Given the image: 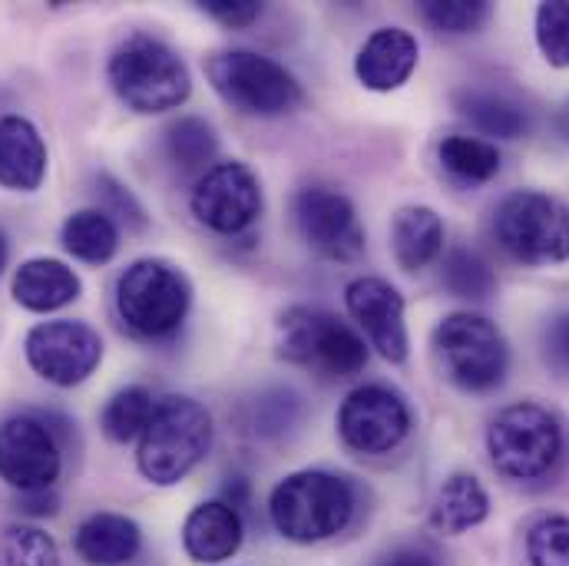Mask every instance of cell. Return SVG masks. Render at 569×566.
I'll use <instances>...</instances> for the list:
<instances>
[{
    "mask_svg": "<svg viewBox=\"0 0 569 566\" xmlns=\"http://www.w3.org/2000/svg\"><path fill=\"white\" fill-rule=\"evenodd\" d=\"M279 351L284 361L318 378H351L368 365L365 338L331 311L295 305L279 318Z\"/></svg>",
    "mask_w": 569,
    "mask_h": 566,
    "instance_id": "cell-7",
    "label": "cell"
},
{
    "mask_svg": "<svg viewBox=\"0 0 569 566\" xmlns=\"http://www.w3.org/2000/svg\"><path fill=\"white\" fill-rule=\"evenodd\" d=\"M189 206L206 229L219 236H242L262 216L259 176L246 162H219L196 182Z\"/></svg>",
    "mask_w": 569,
    "mask_h": 566,
    "instance_id": "cell-12",
    "label": "cell"
},
{
    "mask_svg": "<svg viewBox=\"0 0 569 566\" xmlns=\"http://www.w3.org/2000/svg\"><path fill=\"white\" fill-rule=\"evenodd\" d=\"M421 17L433 30H443V33H473L490 17V3L487 0H425Z\"/></svg>",
    "mask_w": 569,
    "mask_h": 566,
    "instance_id": "cell-33",
    "label": "cell"
},
{
    "mask_svg": "<svg viewBox=\"0 0 569 566\" xmlns=\"http://www.w3.org/2000/svg\"><path fill=\"white\" fill-rule=\"evenodd\" d=\"M242 540V517L226 500H206L192 507V514L182 524V547L196 564H222L239 554Z\"/></svg>",
    "mask_w": 569,
    "mask_h": 566,
    "instance_id": "cell-17",
    "label": "cell"
},
{
    "mask_svg": "<svg viewBox=\"0 0 569 566\" xmlns=\"http://www.w3.org/2000/svg\"><path fill=\"white\" fill-rule=\"evenodd\" d=\"M295 226L301 239L331 262H355L365 252V229L348 196L328 186H308L295 196Z\"/></svg>",
    "mask_w": 569,
    "mask_h": 566,
    "instance_id": "cell-13",
    "label": "cell"
},
{
    "mask_svg": "<svg viewBox=\"0 0 569 566\" xmlns=\"http://www.w3.org/2000/svg\"><path fill=\"white\" fill-rule=\"evenodd\" d=\"M530 566H569V517L550 514L527 534Z\"/></svg>",
    "mask_w": 569,
    "mask_h": 566,
    "instance_id": "cell-32",
    "label": "cell"
},
{
    "mask_svg": "<svg viewBox=\"0 0 569 566\" xmlns=\"http://www.w3.org/2000/svg\"><path fill=\"white\" fill-rule=\"evenodd\" d=\"M10 291L20 308L47 315V311H57V308L77 301L83 285H80V276L60 259H27L13 272Z\"/></svg>",
    "mask_w": 569,
    "mask_h": 566,
    "instance_id": "cell-19",
    "label": "cell"
},
{
    "mask_svg": "<svg viewBox=\"0 0 569 566\" xmlns=\"http://www.w3.org/2000/svg\"><path fill=\"white\" fill-rule=\"evenodd\" d=\"M391 249L405 272H421L443 252V219L430 206H405L391 226Z\"/></svg>",
    "mask_w": 569,
    "mask_h": 566,
    "instance_id": "cell-22",
    "label": "cell"
},
{
    "mask_svg": "<svg viewBox=\"0 0 569 566\" xmlns=\"http://www.w3.org/2000/svg\"><path fill=\"white\" fill-rule=\"evenodd\" d=\"M358 494L348 477L331 470H295L269 497V520L291 544H321L345 534L355 520Z\"/></svg>",
    "mask_w": 569,
    "mask_h": 566,
    "instance_id": "cell-1",
    "label": "cell"
},
{
    "mask_svg": "<svg viewBox=\"0 0 569 566\" xmlns=\"http://www.w3.org/2000/svg\"><path fill=\"white\" fill-rule=\"evenodd\" d=\"M540 355L557 378L569 381V308L547 318L540 335Z\"/></svg>",
    "mask_w": 569,
    "mask_h": 566,
    "instance_id": "cell-34",
    "label": "cell"
},
{
    "mask_svg": "<svg viewBox=\"0 0 569 566\" xmlns=\"http://www.w3.org/2000/svg\"><path fill=\"white\" fill-rule=\"evenodd\" d=\"M7 259H10V242H7V232L0 229V272L7 269Z\"/></svg>",
    "mask_w": 569,
    "mask_h": 566,
    "instance_id": "cell-39",
    "label": "cell"
},
{
    "mask_svg": "<svg viewBox=\"0 0 569 566\" xmlns=\"http://www.w3.org/2000/svg\"><path fill=\"white\" fill-rule=\"evenodd\" d=\"M567 447V434L560 418L537 405V401H517L503 408L487 427V454L507 480H540L547 477Z\"/></svg>",
    "mask_w": 569,
    "mask_h": 566,
    "instance_id": "cell-4",
    "label": "cell"
},
{
    "mask_svg": "<svg viewBox=\"0 0 569 566\" xmlns=\"http://www.w3.org/2000/svg\"><path fill=\"white\" fill-rule=\"evenodd\" d=\"M440 279H443V288L450 295L470 298V301H480L497 288V276L487 266V259L480 252H473V249H463V246L447 252Z\"/></svg>",
    "mask_w": 569,
    "mask_h": 566,
    "instance_id": "cell-29",
    "label": "cell"
},
{
    "mask_svg": "<svg viewBox=\"0 0 569 566\" xmlns=\"http://www.w3.org/2000/svg\"><path fill=\"white\" fill-rule=\"evenodd\" d=\"M345 305L368 341L381 351V358L391 365L408 358L411 338L405 325V295L395 285L378 276H361L345 288Z\"/></svg>",
    "mask_w": 569,
    "mask_h": 566,
    "instance_id": "cell-15",
    "label": "cell"
},
{
    "mask_svg": "<svg viewBox=\"0 0 569 566\" xmlns=\"http://www.w3.org/2000/svg\"><path fill=\"white\" fill-rule=\"evenodd\" d=\"M433 355L443 378L467 395H487L500 388L510 368L503 331L477 311L447 315L433 328Z\"/></svg>",
    "mask_w": 569,
    "mask_h": 566,
    "instance_id": "cell-5",
    "label": "cell"
},
{
    "mask_svg": "<svg viewBox=\"0 0 569 566\" xmlns=\"http://www.w3.org/2000/svg\"><path fill=\"white\" fill-rule=\"evenodd\" d=\"M63 470V454L53 430L33 415H17L0 425V480L20 494L50 490Z\"/></svg>",
    "mask_w": 569,
    "mask_h": 566,
    "instance_id": "cell-14",
    "label": "cell"
},
{
    "mask_svg": "<svg viewBox=\"0 0 569 566\" xmlns=\"http://www.w3.org/2000/svg\"><path fill=\"white\" fill-rule=\"evenodd\" d=\"M212 20H219L222 27L229 30H242V27H252L259 17H262V3L256 0H206L199 3Z\"/></svg>",
    "mask_w": 569,
    "mask_h": 566,
    "instance_id": "cell-36",
    "label": "cell"
},
{
    "mask_svg": "<svg viewBox=\"0 0 569 566\" xmlns=\"http://www.w3.org/2000/svg\"><path fill=\"white\" fill-rule=\"evenodd\" d=\"M219 152V137L202 117H179L166 130V159L182 172H202Z\"/></svg>",
    "mask_w": 569,
    "mask_h": 566,
    "instance_id": "cell-26",
    "label": "cell"
},
{
    "mask_svg": "<svg viewBox=\"0 0 569 566\" xmlns=\"http://www.w3.org/2000/svg\"><path fill=\"white\" fill-rule=\"evenodd\" d=\"M206 73L222 100L252 117H282L301 103L298 80L272 57L252 50H222L209 57Z\"/></svg>",
    "mask_w": 569,
    "mask_h": 566,
    "instance_id": "cell-9",
    "label": "cell"
},
{
    "mask_svg": "<svg viewBox=\"0 0 569 566\" xmlns=\"http://www.w3.org/2000/svg\"><path fill=\"white\" fill-rule=\"evenodd\" d=\"M27 365L57 388L83 385L103 361V338L83 321H43L23 341Z\"/></svg>",
    "mask_w": 569,
    "mask_h": 566,
    "instance_id": "cell-11",
    "label": "cell"
},
{
    "mask_svg": "<svg viewBox=\"0 0 569 566\" xmlns=\"http://www.w3.org/2000/svg\"><path fill=\"white\" fill-rule=\"evenodd\" d=\"M47 176V146L27 117H0V186L33 192Z\"/></svg>",
    "mask_w": 569,
    "mask_h": 566,
    "instance_id": "cell-18",
    "label": "cell"
},
{
    "mask_svg": "<svg viewBox=\"0 0 569 566\" xmlns=\"http://www.w3.org/2000/svg\"><path fill=\"white\" fill-rule=\"evenodd\" d=\"M0 560L3 566H60V547L47 530L13 524L0 537Z\"/></svg>",
    "mask_w": 569,
    "mask_h": 566,
    "instance_id": "cell-30",
    "label": "cell"
},
{
    "mask_svg": "<svg viewBox=\"0 0 569 566\" xmlns=\"http://www.w3.org/2000/svg\"><path fill=\"white\" fill-rule=\"evenodd\" d=\"M497 246L523 266H557L569 259V209L550 192L517 189L493 212Z\"/></svg>",
    "mask_w": 569,
    "mask_h": 566,
    "instance_id": "cell-6",
    "label": "cell"
},
{
    "mask_svg": "<svg viewBox=\"0 0 569 566\" xmlns=\"http://www.w3.org/2000/svg\"><path fill=\"white\" fill-rule=\"evenodd\" d=\"M73 547L80 560L90 566H123L130 564L142 547L140 524L123 514H93L87 517L77 534Z\"/></svg>",
    "mask_w": 569,
    "mask_h": 566,
    "instance_id": "cell-20",
    "label": "cell"
},
{
    "mask_svg": "<svg viewBox=\"0 0 569 566\" xmlns=\"http://www.w3.org/2000/svg\"><path fill=\"white\" fill-rule=\"evenodd\" d=\"M418 40L405 27H381L375 30L355 57V77L365 90L391 93L405 87L418 67Z\"/></svg>",
    "mask_w": 569,
    "mask_h": 566,
    "instance_id": "cell-16",
    "label": "cell"
},
{
    "mask_svg": "<svg viewBox=\"0 0 569 566\" xmlns=\"http://www.w3.org/2000/svg\"><path fill=\"white\" fill-rule=\"evenodd\" d=\"M63 249L90 266H103L120 249V229L103 209H80L63 222Z\"/></svg>",
    "mask_w": 569,
    "mask_h": 566,
    "instance_id": "cell-24",
    "label": "cell"
},
{
    "mask_svg": "<svg viewBox=\"0 0 569 566\" xmlns=\"http://www.w3.org/2000/svg\"><path fill=\"white\" fill-rule=\"evenodd\" d=\"M97 192H100V199H107L110 202V209H103L110 219L113 216H120L123 222H130V226H146V212H142V206L137 202V196L130 192V189H123L117 179H110V176H100L97 179Z\"/></svg>",
    "mask_w": 569,
    "mask_h": 566,
    "instance_id": "cell-35",
    "label": "cell"
},
{
    "mask_svg": "<svg viewBox=\"0 0 569 566\" xmlns=\"http://www.w3.org/2000/svg\"><path fill=\"white\" fill-rule=\"evenodd\" d=\"M487 517H490V497H487L480 477H473L467 470L450 474L440 484L437 500L430 507V527L447 537H460V534L480 527Z\"/></svg>",
    "mask_w": 569,
    "mask_h": 566,
    "instance_id": "cell-21",
    "label": "cell"
},
{
    "mask_svg": "<svg viewBox=\"0 0 569 566\" xmlns=\"http://www.w3.org/2000/svg\"><path fill=\"white\" fill-rule=\"evenodd\" d=\"M453 103H457L460 117H467L487 137L520 140L530 130L527 110L517 100H510L507 93H493V90H460Z\"/></svg>",
    "mask_w": 569,
    "mask_h": 566,
    "instance_id": "cell-23",
    "label": "cell"
},
{
    "mask_svg": "<svg viewBox=\"0 0 569 566\" xmlns=\"http://www.w3.org/2000/svg\"><path fill=\"white\" fill-rule=\"evenodd\" d=\"M301 395L291 391V388H266L259 391L249 405H246V427L256 434V437H282L291 427L301 421Z\"/></svg>",
    "mask_w": 569,
    "mask_h": 566,
    "instance_id": "cell-27",
    "label": "cell"
},
{
    "mask_svg": "<svg viewBox=\"0 0 569 566\" xmlns=\"http://www.w3.org/2000/svg\"><path fill=\"white\" fill-rule=\"evenodd\" d=\"M189 279L162 259L133 262L117 282V311L123 325L149 341L176 335L189 315Z\"/></svg>",
    "mask_w": 569,
    "mask_h": 566,
    "instance_id": "cell-8",
    "label": "cell"
},
{
    "mask_svg": "<svg viewBox=\"0 0 569 566\" xmlns=\"http://www.w3.org/2000/svg\"><path fill=\"white\" fill-rule=\"evenodd\" d=\"M378 566H440V560L433 550H427L421 544H405V547L391 550L388 557H381Z\"/></svg>",
    "mask_w": 569,
    "mask_h": 566,
    "instance_id": "cell-37",
    "label": "cell"
},
{
    "mask_svg": "<svg viewBox=\"0 0 569 566\" xmlns=\"http://www.w3.org/2000/svg\"><path fill=\"white\" fill-rule=\"evenodd\" d=\"M152 411H156V398H152V391H149V388H142V385H130V388L117 391V395L107 401L100 425H103V434H107L110 440H117V444H130V440L142 437V430H146V425H149Z\"/></svg>",
    "mask_w": 569,
    "mask_h": 566,
    "instance_id": "cell-28",
    "label": "cell"
},
{
    "mask_svg": "<svg viewBox=\"0 0 569 566\" xmlns=\"http://www.w3.org/2000/svg\"><path fill=\"white\" fill-rule=\"evenodd\" d=\"M411 408L401 391L388 385H361L338 408L341 440L368 457L398 450L411 434Z\"/></svg>",
    "mask_w": 569,
    "mask_h": 566,
    "instance_id": "cell-10",
    "label": "cell"
},
{
    "mask_svg": "<svg viewBox=\"0 0 569 566\" xmlns=\"http://www.w3.org/2000/svg\"><path fill=\"white\" fill-rule=\"evenodd\" d=\"M437 156H440V166L453 179L470 182V186L490 182L500 172V149L493 142L477 140V137L453 133L437 146Z\"/></svg>",
    "mask_w": 569,
    "mask_h": 566,
    "instance_id": "cell-25",
    "label": "cell"
},
{
    "mask_svg": "<svg viewBox=\"0 0 569 566\" xmlns=\"http://www.w3.org/2000/svg\"><path fill=\"white\" fill-rule=\"evenodd\" d=\"M107 77L120 103L146 117L182 107L192 90L186 60L149 33H133L113 50Z\"/></svg>",
    "mask_w": 569,
    "mask_h": 566,
    "instance_id": "cell-3",
    "label": "cell"
},
{
    "mask_svg": "<svg viewBox=\"0 0 569 566\" xmlns=\"http://www.w3.org/2000/svg\"><path fill=\"white\" fill-rule=\"evenodd\" d=\"M537 43L550 67H569V0H547L537 7Z\"/></svg>",
    "mask_w": 569,
    "mask_h": 566,
    "instance_id": "cell-31",
    "label": "cell"
},
{
    "mask_svg": "<svg viewBox=\"0 0 569 566\" xmlns=\"http://www.w3.org/2000/svg\"><path fill=\"white\" fill-rule=\"evenodd\" d=\"M17 510L20 514H30V517H47V514H57V497H53V490L20 494L17 497Z\"/></svg>",
    "mask_w": 569,
    "mask_h": 566,
    "instance_id": "cell-38",
    "label": "cell"
},
{
    "mask_svg": "<svg viewBox=\"0 0 569 566\" xmlns=\"http://www.w3.org/2000/svg\"><path fill=\"white\" fill-rule=\"evenodd\" d=\"M212 447V415L186 395H166L142 430L137 467L156 487L186 480Z\"/></svg>",
    "mask_w": 569,
    "mask_h": 566,
    "instance_id": "cell-2",
    "label": "cell"
}]
</instances>
